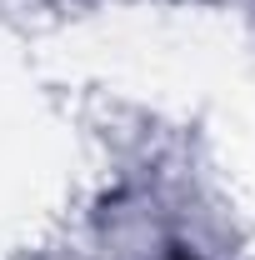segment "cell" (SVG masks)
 I'll list each match as a JSON object with an SVG mask.
<instances>
[{
    "instance_id": "1",
    "label": "cell",
    "mask_w": 255,
    "mask_h": 260,
    "mask_svg": "<svg viewBox=\"0 0 255 260\" xmlns=\"http://www.w3.org/2000/svg\"><path fill=\"white\" fill-rule=\"evenodd\" d=\"M170 260H195V255H190V250H175V255H170Z\"/></svg>"
}]
</instances>
